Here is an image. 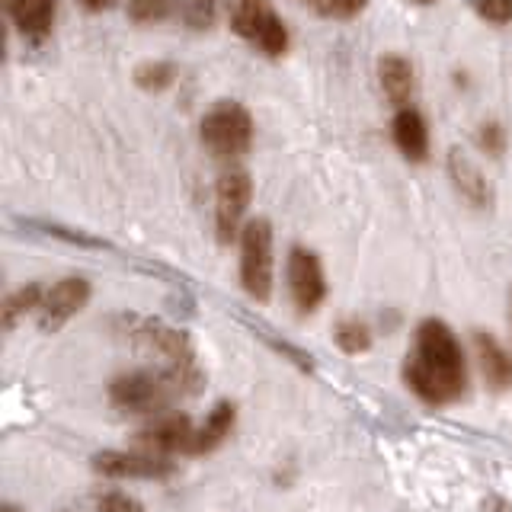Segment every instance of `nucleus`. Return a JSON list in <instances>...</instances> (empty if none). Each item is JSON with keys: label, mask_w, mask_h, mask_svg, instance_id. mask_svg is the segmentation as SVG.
Segmentation results:
<instances>
[{"label": "nucleus", "mask_w": 512, "mask_h": 512, "mask_svg": "<svg viewBox=\"0 0 512 512\" xmlns=\"http://www.w3.org/2000/svg\"><path fill=\"white\" fill-rule=\"evenodd\" d=\"M250 199H253V176L240 164L224 167L215 183V237L221 247L234 244L240 231H244Z\"/></svg>", "instance_id": "obj_7"}, {"label": "nucleus", "mask_w": 512, "mask_h": 512, "mask_svg": "<svg viewBox=\"0 0 512 512\" xmlns=\"http://www.w3.org/2000/svg\"><path fill=\"white\" fill-rule=\"evenodd\" d=\"M391 138L397 144L400 157L410 160V164H423L429 157V125L420 109L400 106L391 122Z\"/></svg>", "instance_id": "obj_15"}, {"label": "nucleus", "mask_w": 512, "mask_h": 512, "mask_svg": "<svg viewBox=\"0 0 512 512\" xmlns=\"http://www.w3.org/2000/svg\"><path fill=\"white\" fill-rule=\"evenodd\" d=\"M413 4H436V0H413Z\"/></svg>", "instance_id": "obj_28"}, {"label": "nucleus", "mask_w": 512, "mask_h": 512, "mask_svg": "<svg viewBox=\"0 0 512 512\" xmlns=\"http://www.w3.org/2000/svg\"><path fill=\"white\" fill-rule=\"evenodd\" d=\"M93 295V285L84 276H64L55 285L45 288L42 304L36 311V324L42 333H58L71 317H77L87 308V301Z\"/></svg>", "instance_id": "obj_10"}, {"label": "nucleus", "mask_w": 512, "mask_h": 512, "mask_svg": "<svg viewBox=\"0 0 512 512\" xmlns=\"http://www.w3.org/2000/svg\"><path fill=\"white\" fill-rule=\"evenodd\" d=\"M471 346H474V359L480 368V378L493 391V394H506L512 391V356L509 349L496 340L490 330H474L471 333Z\"/></svg>", "instance_id": "obj_12"}, {"label": "nucleus", "mask_w": 512, "mask_h": 512, "mask_svg": "<svg viewBox=\"0 0 512 512\" xmlns=\"http://www.w3.org/2000/svg\"><path fill=\"white\" fill-rule=\"evenodd\" d=\"M42 295H45V288L39 282H26L20 288H13V292H7V298H4V330L10 333L23 317L36 314L39 304H42Z\"/></svg>", "instance_id": "obj_18"}, {"label": "nucleus", "mask_w": 512, "mask_h": 512, "mask_svg": "<svg viewBox=\"0 0 512 512\" xmlns=\"http://www.w3.org/2000/svg\"><path fill=\"white\" fill-rule=\"evenodd\" d=\"M333 343L340 346V352H346V356H362V352L372 349V327H368L362 317H343V320H336V327H333Z\"/></svg>", "instance_id": "obj_19"}, {"label": "nucleus", "mask_w": 512, "mask_h": 512, "mask_svg": "<svg viewBox=\"0 0 512 512\" xmlns=\"http://www.w3.org/2000/svg\"><path fill=\"white\" fill-rule=\"evenodd\" d=\"M240 244V285L244 292L266 304L272 298V224L266 218H247L244 231L237 237Z\"/></svg>", "instance_id": "obj_6"}, {"label": "nucleus", "mask_w": 512, "mask_h": 512, "mask_svg": "<svg viewBox=\"0 0 512 512\" xmlns=\"http://www.w3.org/2000/svg\"><path fill=\"white\" fill-rule=\"evenodd\" d=\"M477 148L490 154V157H503L506 151V128L503 122H496V119H487L484 125L477 128Z\"/></svg>", "instance_id": "obj_25"}, {"label": "nucleus", "mask_w": 512, "mask_h": 512, "mask_svg": "<svg viewBox=\"0 0 512 512\" xmlns=\"http://www.w3.org/2000/svg\"><path fill=\"white\" fill-rule=\"evenodd\" d=\"M112 330H116L125 343H132L135 349L154 356L157 368H164L173 378V384L180 388L183 397H196L205 388V372L186 330L170 327L164 320H154V317H138V314L112 317Z\"/></svg>", "instance_id": "obj_2"}, {"label": "nucleus", "mask_w": 512, "mask_h": 512, "mask_svg": "<svg viewBox=\"0 0 512 512\" xmlns=\"http://www.w3.org/2000/svg\"><path fill=\"white\" fill-rule=\"evenodd\" d=\"M7 20L29 42H45L55 26V0H4Z\"/></svg>", "instance_id": "obj_14"}, {"label": "nucleus", "mask_w": 512, "mask_h": 512, "mask_svg": "<svg viewBox=\"0 0 512 512\" xmlns=\"http://www.w3.org/2000/svg\"><path fill=\"white\" fill-rule=\"evenodd\" d=\"M285 282H288V295L301 317H308L320 311V304L327 301V276H324V263L320 256L308 247H292L285 260Z\"/></svg>", "instance_id": "obj_8"}, {"label": "nucleus", "mask_w": 512, "mask_h": 512, "mask_svg": "<svg viewBox=\"0 0 512 512\" xmlns=\"http://www.w3.org/2000/svg\"><path fill=\"white\" fill-rule=\"evenodd\" d=\"M176 77H180V68L173 61H141L135 68V87L144 93H164L176 84Z\"/></svg>", "instance_id": "obj_20"}, {"label": "nucleus", "mask_w": 512, "mask_h": 512, "mask_svg": "<svg viewBox=\"0 0 512 512\" xmlns=\"http://www.w3.org/2000/svg\"><path fill=\"white\" fill-rule=\"evenodd\" d=\"M109 404L128 413V416H157L170 410L173 400H180V388L164 368H132V372H119L106 384Z\"/></svg>", "instance_id": "obj_3"}, {"label": "nucleus", "mask_w": 512, "mask_h": 512, "mask_svg": "<svg viewBox=\"0 0 512 512\" xmlns=\"http://www.w3.org/2000/svg\"><path fill=\"white\" fill-rule=\"evenodd\" d=\"M199 138L208 154L221 160H237L250 151L253 144V119L244 103L237 100H218L202 112Z\"/></svg>", "instance_id": "obj_4"}, {"label": "nucleus", "mask_w": 512, "mask_h": 512, "mask_svg": "<svg viewBox=\"0 0 512 512\" xmlns=\"http://www.w3.org/2000/svg\"><path fill=\"white\" fill-rule=\"evenodd\" d=\"M80 7H84L87 13H106L116 7V0H77Z\"/></svg>", "instance_id": "obj_27"}, {"label": "nucleus", "mask_w": 512, "mask_h": 512, "mask_svg": "<svg viewBox=\"0 0 512 512\" xmlns=\"http://www.w3.org/2000/svg\"><path fill=\"white\" fill-rule=\"evenodd\" d=\"M474 13L490 26H509L512 23V0H471Z\"/></svg>", "instance_id": "obj_26"}, {"label": "nucleus", "mask_w": 512, "mask_h": 512, "mask_svg": "<svg viewBox=\"0 0 512 512\" xmlns=\"http://www.w3.org/2000/svg\"><path fill=\"white\" fill-rule=\"evenodd\" d=\"M173 10H176V0H125V13H128V20L138 23V26L164 23Z\"/></svg>", "instance_id": "obj_22"}, {"label": "nucleus", "mask_w": 512, "mask_h": 512, "mask_svg": "<svg viewBox=\"0 0 512 512\" xmlns=\"http://www.w3.org/2000/svg\"><path fill=\"white\" fill-rule=\"evenodd\" d=\"M445 170H448V180H452L455 192L471 208H490V202H493V186L487 180V173L471 160L468 151H461V148L448 151Z\"/></svg>", "instance_id": "obj_13"}, {"label": "nucleus", "mask_w": 512, "mask_h": 512, "mask_svg": "<svg viewBox=\"0 0 512 512\" xmlns=\"http://www.w3.org/2000/svg\"><path fill=\"white\" fill-rule=\"evenodd\" d=\"M93 471L106 480H167L176 471V461L170 455H157L148 448H132V452H109L93 455Z\"/></svg>", "instance_id": "obj_9"}, {"label": "nucleus", "mask_w": 512, "mask_h": 512, "mask_svg": "<svg viewBox=\"0 0 512 512\" xmlns=\"http://www.w3.org/2000/svg\"><path fill=\"white\" fill-rule=\"evenodd\" d=\"M231 29L266 58H282L288 52V26L272 7V0H228Z\"/></svg>", "instance_id": "obj_5"}, {"label": "nucleus", "mask_w": 512, "mask_h": 512, "mask_svg": "<svg viewBox=\"0 0 512 512\" xmlns=\"http://www.w3.org/2000/svg\"><path fill=\"white\" fill-rule=\"evenodd\" d=\"M320 20H356L368 7V0H308Z\"/></svg>", "instance_id": "obj_23"}, {"label": "nucleus", "mask_w": 512, "mask_h": 512, "mask_svg": "<svg viewBox=\"0 0 512 512\" xmlns=\"http://www.w3.org/2000/svg\"><path fill=\"white\" fill-rule=\"evenodd\" d=\"M93 506H96V512H144V503L138 496L125 493V490H103L93 500Z\"/></svg>", "instance_id": "obj_24"}, {"label": "nucleus", "mask_w": 512, "mask_h": 512, "mask_svg": "<svg viewBox=\"0 0 512 512\" xmlns=\"http://www.w3.org/2000/svg\"><path fill=\"white\" fill-rule=\"evenodd\" d=\"M407 388L426 407H445L468 391V362L455 330L439 317H426L413 330V346L400 365Z\"/></svg>", "instance_id": "obj_1"}, {"label": "nucleus", "mask_w": 512, "mask_h": 512, "mask_svg": "<svg viewBox=\"0 0 512 512\" xmlns=\"http://www.w3.org/2000/svg\"><path fill=\"white\" fill-rule=\"evenodd\" d=\"M224 0H180V13H183V23L192 32H208L221 16Z\"/></svg>", "instance_id": "obj_21"}, {"label": "nucleus", "mask_w": 512, "mask_h": 512, "mask_svg": "<svg viewBox=\"0 0 512 512\" xmlns=\"http://www.w3.org/2000/svg\"><path fill=\"white\" fill-rule=\"evenodd\" d=\"M378 80H381V90L388 96V103L400 106H410V96L416 90V71L410 58L404 55H381L378 61Z\"/></svg>", "instance_id": "obj_17"}, {"label": "nucleus", "mask_w": 512, "mask_h": 512, "mask_svg": "<svg viewBox=\"0 0 512 512\" xmlns=\"http://www.w3.org/2000/svg\"><path fill=\"white\" fill-rule=\"evenodd\" d=\"M237 423V407L234 400H218V404L208 410L202 426H196V436H192L189 455H208L231 436V429Z\"/></svg>", "instance_id": "obj_16"}, {"label": "nucleus", "mask_w": 512, "mask_h": 512, "mask_svg": "<svg viewBox=\"0 0 512 512\" xmlns=\"http://www.w3.org/2000/svg\"><path fill=\"white\" fill-rule=\"evenodd\" d=\"M192 436H196V426L186 413H157L151 416V423L135 432V445L148 448L157 455H189Z\"/></svg>", "instance_id": "obj_11"}]
</instances>
